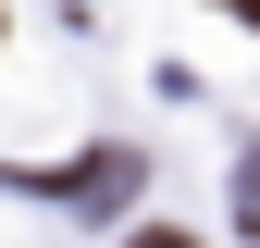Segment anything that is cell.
I'll return each mask as SVG.
<instances>
[{"instance_id":"1","label":"cell","mask_w":260,"mask_h":248,"mask_svg":"<svg viewBox=\"0 0 260 248\" xmlns=\"http://www.w3.org/2000/svg\"><path fill=\"white\" fill-rule=\"evenodd\" d=\"M137 248H199V236H137Z\"/></svg>"}]
</instances>
